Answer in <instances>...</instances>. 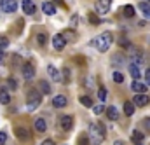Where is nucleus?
Returning <instances> with one entry per match:
<instances>
[{
  "label": "nucleus",
  "instance_id": "nucleus-1",
  "mask_svg": "<svg viewBox=\"0 0 150 145\" xmlns=\"http://www.w3.org/2000/svg\"><path fill=\"white\" fill-rule=\"evenodd\" d=\"M89 138L93 145H100L105 140V126L101 122H91L89 126Z\"/></svg>",
  "mask_w": 150,
  "mask_h": 145
},
{
  "label": "nucleus",
  "instance_id": "nucleus-2",
  "mask_svg": "<svg viewBox=\"0 0 150 145\" xmlns=\"http://www.w3.org/2000/svg\"><path fill=\"white\" fill-rule=\"evenodd\" d=\"M112 42H113L112 32H103L101 35H98L94 40H93V45H94L100 53H105V51H108V49H110Z\"/></svg>",
  "mask_w": 150,
  "mask_h": 145
},
{
  "label": "nucleus",
  "instance_id": "nucleus-3",
  "mask_svg": "<svg viewBox=\"0 0 150 145\" xmlns=\"http://www.w3.org/2000/svg\"><path fill=\"white\" fill-rule=\"evenodd\" d=\"M42 91L40 89H30L26 96V109L28 110H37L42 103Z\"/></svg>",
  "mask_w": 150,
  "mask_h": 145
},
{
  "label": "nucleus",
  "instance_id": "nucleus-4",
  "mask_svg": "<svg viewBox=\"0 0 150 145\" xmlns=\"http://www.w3.org/2000/svg\"><path fill=\"white\" fill-rule=\"evenodd\" d=\"M129 54H131V63L133 65H138V67L143 65V53H142V49L131 45L129 47Z\"/></svg>",
  "mask_w": 150,
  "mask_h": 145
},
{
  "label": "nucleus",
  "instance_id": "nucleus-5",
  "mask_svg": "<svg viewBox=\"0 0 150 145\" xmlns=\"http://www.w3.org/2000/svg\"><path fill=\"white\" fill-rule=\"evenodd\" d=\"M110 5H112V0H96L94 4L96 14H107L110 11Z\"/></svg>",
  "mask_w": 150,
  "mask_h": 145
},
{
  "label": "nucleus",
  "instance_id": "nucleus-6",
  "mask_svg": "<svg viewBox=\"0 0 150 145\" xmlns=\"http://www.w3.org/2000/svg\"><path fill=\"white\" fill-rule=\"evenodd\" d=\"M21 72H23V79H25V80H32V79L35 77V67H33V63L26 61V63L23 65Z\"/></svg>",
  "mask_w": 150,
  "mask_h": 145
},
{
  "label": "nucleus",
  "instance_id": "nucleus-7",
  "mask_svg": "<svg viewBox=\"0 0 150 145\" xmlns=\"http://www.w3.org/2000/svg\"><path fill=\"white\" fill-rule=\"evenodd\" d=\"M0 9L4 12L11 14V12H14L18 9V4H16V0H0Z\"/></svg>",
  "mask_w": 150,
  "mask_h": 145
},
{
  "label": "nucleus",
  "instance_id": "nucleus-8",
  "mask_svg": "<svg viewBox=\"0 0 150 145\" xmlns=\"http://www.w3.org/2000/svg\"><path fill=\"white\" fill-rule=\"evenodd\" d=\"M72 126H74V117L72 115H61L59 117V128L63 131H70Z\"/></svg>",
  "mask_w": 150,
  "mask_h": 145
},
{
  "label": "nucleus",
  "instance_id": "nucleus-9",
  "mask_svg": "<svg viewBox=\"0 0 150 145\" xmlns=\"http://www.w3.org/2000/svg\"><path fill=\"white\" fill-rule=\"evenodd\" d=\"M14 133H16V138L21 140V142H28V140H30V131H28L26 128H23V126L14 128Z\"/></svg>",
  "mask_w": 150,
  "mask_h": 145
},
{
  "label": "nucleus",
  "instance_id": "nucleus-10",
  "mask_svg": "<svg viewBox=\"0 0 150 145\" xmlns=\"http://www.w3.org/2000/svg\"><path fill=\"white\" fill-rule=\"evenodd\" d=\"M133 102H134L136 107H145V105H149L150 98H149V95H145V93H136L134 98H133Z\"/></svg>",
  "mask_w": 150,
  "mask_h": 145
},
{
  "label": "nucleus",
  "instance_id": "nucleus-11",
  "mask_svg": "<svg viewBox=\"0 0 150 145\" xmlns=\"http://www.w3.org/2000/svg\"><path fill=\"white\" fill-rule=\"evenodd\" d=\"M52 45H54L56 51H61V49L67 45V38L63 37V33H58V35L52 37Z\"/></svg>",
  "mask_w": 150,
  "mask_h": 145
},
{
  "label": "nucleus",
  "instance_id": "nucleus-12",
  "mask_svg": "<svg viewBox=\"0 0 150 145\" xmlns=\"http://www.w3.org/2000/svg\"><path fill=\"white\" fill-rule=\"evenodd\" d=\"M21 7H23V12H25V14H28V16H32V14H35V11H37V7H35V4H33L32 0H23V4H21Z\"/></svg>",
  "mask_w": 150,
  "mask_h": 145
},
{
  "label": "nucleus",
  "instance_id": "nucleus-13",
  "mask_svg": "<svg viewBox=\"0 0 150 145\" xmlns=\"http://www.w3.org/2000/svg\"><path fill=\"white\" fill-rule=\"evenodd\" d=\"M47 73H49V77L54 80V82H59L63 77H61V72H58V68L54 67V65H47Z\"/></svg>",
  "mask_w": 150,
  "mask_h": 145
},
{
  "label": "nucleus",
  "instance_id": "nucleus-14",
  "mask_svg": "<svg viewBox=\"0 0 150 145\" xmlns=\"http://www.w3.org/2000/svg\"><path fill=\"white\" fill-rule=\"evenodd\" d=\"M67 103H68V100H67V96H63V95H58V96L52 98V105H54L56 109H63V107H67Z\"/></svg>",
  "mask_w": 150,
  "mask_h": 145
},
{
  "label": "nucleus",
  "instance_id": "nucleus-15",
  "mask_svg": "<svg viewBox=\"0 0 150 145\" xmlns=\"http://www.w3.org/2000/svg\"><path fill=\"white\" fill-rule=\"evenodd\" d=\"M147 82H140V80H134L133 84H131V89L134 91V93H147Z\"/></svg>",
  "mask_w": 150,
  "mask_h": 145
},
{
  "label": "nucleus",
  "instance_id": "nucleus-16",
  "mask_svg": "<svg viewBox=\"0 0 150 145\" xmlns=\"http://www.w3.org/2000/svg\"><path fill=\"white\" fill-rule=\"evenodd\" d=\"M42 11L47 14V16H54L56 14V5L52 2H44L42 4Z\"/></svg>",
  "mask_w": 150,
  "mask_h": 145
},
{
  "label": "nucleus",
  "instance_id": "nucleus-17",
  "mask_svg": "<svg viewBox=\"0 0 150 145\" xmlns=\"http://www.w3.org/2000/svg\"><path fill=\"white\" fill-rule=\"evenodd\" d=\"M0 103L2 105L11 103V95H9V89L7 87H0Z\"/></svg>",
  "mask_w": 150,
  "mask_h": 145
},
{
  "label": "nucleus",
  "instance_id": "nucleus-18",
  "mask_svg": "<svg viewBox=\"0 0 150 145\" xmlns=\"http://www.w3.org/2000/svg\"><path fill=\"white\" fill-rule=\"evenodd\" d=\"M35 129H37L38 133H44V131L47 129V122H45V119H42V117L35 119Z\"/></svg>",
  "mask_w": 150,
  "mask_h": 145
},
{
  "label": "nucleus",
  "instance_id": "nucleus-19",
  "mask_svg": "<svg viewBox=\"0 0 150 145\" xmlns=\"http://www.w3.org/2000/svg\"><path fill=\"white\" fill-rule=\"evenodd\" d=\"M129 73H131V77L134 79V80H138V79H142V73H140V67L138 65H129Z\"/></svg>",
  "mask_w": 150,
  "mask_h": 145
},
{
  "label": "nucleus",
  "instance_id": "nucleus-20",
  "mask_svg": "<svg viewBox=\"0 0 150 145\" xmlns=\"http://www.w3.org/2000/svg\"><path fill=\"white\" fill-rule=\"evenodd\" d=\"M134 109H136L134 102H126V103H124V114H126V115H133V114H134Z\"/></svg>",
  "mask_w": 150,
  "mask_h": 145
},
{
  "label": "nucleus",
  "instance_id": "nucleus-21",
  "mask_svg": "<svg viewBox=\"0 0 150 145\" xmlns=\"http://www.w3.org/2000/svg\"><path fill=\"white\" fill-rule=\"evenodd\" d=\"M107 115L110 121H117L119 119V112H117V107H108L107 109Z\"/></svg>",
  "mask_w": 150,
  "mask_h": 145
},
{
  "label": "nucleus",
  "instance_id": "nucleus-22",
  "mask_svg": "<svg viewBox=\"0 0 150 145\" xmlns=\"http://www.w3.org/2000/svg\"><path fill=\"white\" fill-rule=\"evenodd\" d=\"M38 87H40V91H42L44 95H49V93H51V84H49L47 80H40Z\"/></svg>",
  "mask_w": 150,
  "mask_h": 145
},
{
  "label": "nucleus",
  "instance_id": "nucleus-23",
  "mask_svg": "<svg viewBox=\"0 0 150 145\" xmlns=\"http://www.w3.org/2000/svg\"><path fill=\"white\" fill-rule=\"evenodd\" d=\"M138 7L142 9L143 16H145V18H149V19H150V4H147V2H142V4H140Z\"/></svg>",
  "mask_w": 150,
  "mask_h": 145
},
{
  "label": "nucleus",
  "instance_id": "nucleus-24",
  "mask_svg": "<svg viewBox=\"0 0 150 145\" xmlns=\"http://www.w3.org/2000/svg\"><path fill=\"white\" fill-rule=\"evenodd\" d=\"M122 12H124L126 18H133V16H134V7H133V5H124V7H122Z\"/></svg>",
  "mask_w": 150,
  "mask_h": 145
},
{
  "label": "nucleus",
  "instance_id": "nucleus-25",
  "mask_svg": "<svg viewBox=\"0 0 150 145\" xmlns=\"http://www.w3.org/2000/svg\"><path fill=\"white\" fill-rule=\"evenodd\" d=\"M87 19L91 21V25H94V26H98L100 23H101V19L98 18V14H94V12H91L89 16H87Z\"/></svg>",
  "mask_w": 150,
  "mask_h": 145
},
{
  "label": "nucleus",
  "instance_id": "nucleus-26",
  "mask_svg": "<svg viewBox=\"0 0 150 145\" xmlns=\"http://www.w3.org/2000/svg\"><path fill=\"white\" fill-rule=\"evenodd\" d=\"M80 103H82L84 107H87V109H89V107H94V105H93L91 96H80Z\"/></svg>",
  "mask_w": 150,
  "mask_h": 145
},
{
  "label": "nucleus",
  "instance_id": "nucleus-27",
  "mask_svg": "<svg viewBox=\"0 0 150 145\" xmlns=\"http://www.w3.org/2000/svg\"><path fill=\"white\" fill-rule=\"evenodd\" d=\"M89 133H82L80 136H79V145H89Z\"/></svg>",
  "mask_w": 150,
  "mask_h": 145
},
{
  "label": "nucleus",
  "instance_id": "nucleus-28",
  "mask_svg": "<svg viewBox=\"0 0 150 145\" xmlns=\"http://www.w3.org/2000/svg\"><path fill=\"white\" fill-rule=\"evenodd\" d=\"M143 138H145V135H143L140 129H134V131H133V140H136V142H142Z\"/></svg>",
  "mask_w": 150,
  "mask_h": 145
},
{
  "label": "nucleus",
  "instance_id": "nucleus-29",
  "mask_svg": "<svg viewBox=\"0 0 150 145\" xmlns=\"http://www.w3.org/2000/svg\"><path fill=\"white\" fill-rule=\"evenodd\" d=\"M113 80H115L117 84H122V82H124V75H122L120 72H117V70H115V72H113Z\"/></svg>",
  "mask_w": 150,
  "mask_h": 145
},
{
  "label": "nucleus",
  "instance_id": "nucleus-30",
  "mask_svg": "<svg viewBox=\"0 0 150 145\" xmlns=\"http://www.w3.org/2000/svg\"><path fill=\"white\" fill-rule=\"evenodd\" d=\"M63 37H65L67 40H75V32L74 30H65V32H63Z\"/></svg>",
  "mask_w": 150,
  "mask_h": 145
},
{
  "label": "nucleus",
  "instance_id": "nucleus-31",
  "mask_svg": "<svg viewBox=\"0 0 150 145\" xmlns=\"http://www.w3.org/2000/svg\"><path fill=\"white\" fill-rule=\"evenodd\" d=\"M98 98H100L101 102L107 100V89H105V87H100V89H98Z\"/></svg>",
  "mask_w": 150,
  "mask_h": 145
},
{
  "label": "nucleus",
  "instance_id": "nucleus-32",
  "mask_svg": "<svg viewBox=\"0 0 150 145\" xmlns=\"http://www.w3.org/2000/svg\"><path fill=\"white\" fill-rule=\"evenodd\" d=\"M7 45H9V38L4 37V35H0V49H5Z\"/></svg>",
  "mask_w": 150,
  "mask_h": 145
},
{
  "label": "nucleus",
  "instance_id": "nucleus-33",
  "mask_svg": "<svg viewBox=\"0 0 150 145\" xmlns=\"http://www.w3.org/2000/svg\"><path fill=\"white\" fill-rule=\"evenodd\" d=\"M142 124H143L145 131H150V117H145V119L142 121Z\"/></svg>",
  "mask_w": 150,
  "mask_h": 145
},
{
  "label": "nucleus",
  "instance_id": "nucleus-34",
  "mask_svg": "<svg viewBox=\"0 0 150 145\" xmlns=\"http://www.w3.org/2000/svg\"><path fill=\"white\" fill-rule=\"evenodd\" d=\"M45 37H47L45 33H38V35H37V42L40 44V45H44V44H45Z\"/></svg>",
  "mask_w": 150,
  "mask_h": 145
},
{
  "label": "nucleus",
  "instance_id": "nucleus-35",
  "mask_svg": "<svg viewBox=\"0 0 150 145\" xmlns=\"http://www.w3.org/2000/svg\"><path fill=\"white\" fill-rule=\"evenodd\" d=\"M63 80H65V82H70V70H68V68L63 70Z\"/></svg>",
  "mask_w": 150,
  "mask_h": 145
},
{
  "label": "nucleus",
  "instance_id": "nucleus-36",
  "mask_svg": "<svg viewBox=\"0 0 150 145\" xmlns=\"http://www.w3.org/2000/svg\"><path fill=\"white\" fill-rule=\"evenodd\" d=\"M7 142V133L5 131H0V145H4Z\"/></svg>",
  "mask_w": 150,
  "mask_h": 145
},
{
  "label": "nucleus",
  "instance_id": "nucleus-37",
  "mask_svg": "<svg viewBox=\"0 0 150 145\" xmlns=\"http://www.w3.org/2000/svg\"><path fill=\"white\" fill-rule=\"evenodd\" d=\"M93 110H94V114H96V115H100V114L103 112V105H96Z\"/></svg>",
  "mask_w": 150,
  "mask_h": 145
},
{
  "label": "nucleus",
  "instance_id": "nucleus-38",
  "mask_svg": "<svg viewBox=\"0 0 150 145\" xmlns=\"http://www.w3.org/2000/svg\"><path fill=\"white\" fill-rule=\"evenodd\" d=\"M145 82L150 86V70H147V72H145Z\"/></svg>",
  "mask_w": 150,
  "mask_h": 145
},
{
  "label": "nucleus",
  "instance_id": "nucleus-39",
  "mask_svg": "<svg viewBox=\"0 0 150 145\" xmlns=\"http://www.w3.org/2000/svg\"><path fill=\"white\" fill-rule=\"evenodd\" d=\"M42 145H54V140H51V138H49V140H44Z\"/></svg>",
  "mask_w": 150,
  "mask_h": 145
},
{
  "label": "nucleus",
  "instance_id": "nucleus-40",
  "mask_svg": "<svg viewBox=\"0 0 150 145\" xmlns=\"http://www.w3.org/2000/svg\"><path fill=\"white\" fill-rule=\"evenodd\" d=\"M9 84H11V87H16V82H14V79H9Z\"/></svg>",
  "mask_w": 150,
  "mask_h": 145
},
{
  "label": "nucleus",
  "instance_id": "nucleus-41",
  "mask_svg": "<svg viewBox=\"0 0 150 145\" xmlns=\"http://www.w3.org/2000/svg\"><path fill=\"white\" fill-rule=\"evenodd\" d=\"M2 61H4V51L0 49V63H2Z\"/></svg>",
  "mask_w": 150,
  "mask_h": 145
},
{
  "label": "nucleus",
  "instance_id": "nucleus-42",
  "mask_svg": "<svg viewBox=\"0 0 150 145\" xmlns=\"http://www.w3.org/2000/svg\"><path fill=\"white\" fill-rule=\"evenodd\" d=\"M56 4H61V5H65V2H63V0H56Z\"/></svg>",
  "mask_w": 150,
  "mask_h": 145
},
{
  "label": "nucleus",
  "instance_id": "nucleus-43",
  "mask_svg": "<svg viewBox=\"0 0 150 145\" xmlns=\"http://www.w3.org/2000/svg\"><path fill=\"white\" fill-rule=\"evenodd\" d=\"M113 145H124V144H122V142H115Z\"/></svg>",
  "mask_w": 150,
  "mask_h": 145
},
{
  "label": "nucleus",
  "instance_id": "nucleus-44",
  "mask_svg": "<svg viewBox=\"0 0 150 145\" xmlns=\"http://www.w3.org/2000/svg\"><path fill=\"white\" fill-rule=\"evenodd\" d=\"M149 2H150V0H149Z\"/></svg>",
  "mask_w": 150,
  "mask_h": 145
}]
</instances>
